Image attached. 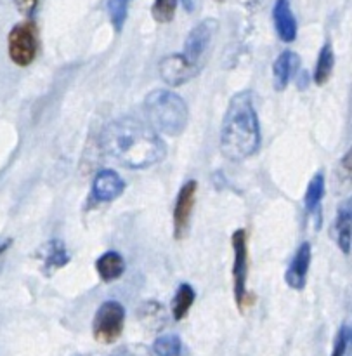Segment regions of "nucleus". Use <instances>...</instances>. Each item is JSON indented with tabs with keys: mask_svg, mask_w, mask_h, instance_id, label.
Returning a JSON list of instances; mask_svg holds the SVG:
<instances>
[{
	"mask_svg": "<svg viewBox=\"0 0 352 356\" xmlns=\"http://www.w3.org/2000/svg\"><path fill=\"white\" fill-rule=\"evenodd\" d=\"M103 152L127 169H148L167 155L165 143L146 122L120 117L103 129L99 138Z\"/></svg>",
	"mask_w": 352,
	"mask_h": 356,
	"instance_id": "nucleus-1",
	"label": "nucleus"
},
{
	"mask_svg": "<svg viewBox=\"0 0 352 356\" xmlns=\"http://www.w3.org/2000/svg\"><path fill=\"white\" fill-rule=\"evenodd\" d=\"M260 148V124L253 97L240 92L231 97L221 129L222 155L233 162H242L255 155Z\"/></svg>",
	"mask_w": 352,
	"mask_h": 356,
	"instance_id": "nucleus-2",
	"label": "nucleus"
},
{
	"mask_svg": "<svg viewBox=\"0 0 352 356\" xmlns=\"http://www.w3.org/2000/svg\"><path fill=\"white\" fill-rule=\"evenodd\" d=\"M144 111L148 115L149 125L156 132L177 138L183 134L190 120L187 104L179 94L165 89H156L146 96Z\"/></svg>",
	"mask_w": 352,
	"mask_h": 356,
	"instance_id": "nucleus-3",
	"label": "nucleus"
},
{
	"mask_svg": "<svg viewBox=\"0 0 352 356\" xmlns=\"http://www.w3.org/2000/svg\"><path fill=\"white\" fill-rule=\"evenodd\" d=\"M7 52L14 65L30 66L38 52V30L31 19L14 24L7 37Z\"/></svg>",
	"mask_w": 352,
	"mask_h": 356,
	"instance_id": "nucleus-4",
	"label": "nucleus"
},
{
	"mask_svg": "<svg viewBox=\"0 0 352 356\" xmlns=\"http://www.w3.org/2000/svg\"><path fill=\"white\" fill-rule=\"evenodd\" d=\"M125 327V308L118 301H104L92 322V336L101 344H113Z\"/></svg>",
	"mask_w": 352,
	"mask_h": 356,
	"instance_id": "nucleus-5",
	"label": "nucleus"
},
{
	"mask_svg": "<svg viewBox=\"0 0 352 356\" xmlns=\"http://www.w3.org/2000/svg\"><path fill=\"white\" fill-rule=\"evenodd\" d=\"M233 252H235V263H233V287H235L236 306L243 312L249 302V291H246V280H249V243H246L245 229H236L233 233Z\"/></svg>",
	"mask_w": 352,
	"mask_h": 356,
	"instance_id": "nucleus-6",
	"label": "nucleus"
},
{
	"mask_svg": "<svg viewBox=\"0 0 352 356\" xmlns=\"http://www.w3.org/2000/svg\"><path fill=\"white\" fill-rule=\"evenodd\" d=\"M217 30H219L217 19H214V17H207V19L200 21V23L190 31L186 42H184L183 56L191 63V65L196 66L198 70H200L201 65L205 63L208 47H210Z\"/></svg>",
	"mask_w": 352,
	"mask_h": 356,
	"instance_id": "nucleus-7",
	"label": "nucleus"
},
{
	"mask_svg": "<svg viewBox=\"0 0 352 356\" xmlns=\"http://www.w3.org/2000/svg\"><path fill=\"white\" fill-rule=\"evenodd\" d=\"M198 183L190 179L183 184L177 195L176 207H174V235L177 240H183L187 235L191 226V216H193L194 204H196Z\"/></svg>",
	"mask_w": 352,
	"mask_h": 356,
	"instance_id": "nucleus-8",
	"label": "nucleus"
},
{
	"mask_svg": "<svg viewBox=\"0 0 352 356\" xmlns=\"http://www.w3.org/2000/svg\"><path fill=\"white\" fill-rule=\"evenodd\" d=\"M160 76L165 83L172 87H179L183 83L190 82L193 76L198 75L200 70L191 65L183 54H170L160 61Z\"/></svg>",
	"mask_w": 352,
	"mask_h": 356,
	"instance_id": "nucleus-9",
	"label": "nucleus"
},
{
	"mask_svg": "<svg viewBox=\"0 0 352 356\" xmlns=\"http://www.w3.org/2000/svg\"><path fill=\"white\" fill-rule=\"evenodd\" d=\"M311 259H312L311 243L304 242L301 247H299L297 252L294 254V257H292L290 264H288L287 268V273H285V282L288 284V287L294 289V291H304L305 284H308Z\"/></svg>",
	"mask_w": 352,
	"mask_h": 356,
	"instance_id": "nucleus-10",
	"label": "nucleus"
},
{
	"mask_svg": "<svg viewBox=\"0 0 352 356\" xmlns=\"http://www.w3.org/2000/svg\"><path fill=\"white\" fill-rule=\"evenodd\" d=\"M125 190V181L113 169H103L96 174L92 183V197L101 204L117 200Z\"/></svg>",
	"mask_w": 352,
	"mask_h": 356,
	"instance_id": "nucleus-11",
	"label": "nucleus"
},
{
	"mask_svg": "<svg viewBox=\"0 0 352 356\" xmlns=\"http://www.w3.org/2000/svg\"><path fill=\"white\" fill-rule=\"evenodd\" d=\"M273 19L281 40L288 44L297 38V19H295L288 0H276L273 9Z\"/></svg>",
	"mask_w": 352,
	"mask_h": 356,
	"instance_id": "nucleus-12",
	"label": "nucleus"
},
{
	"mask_svg": "<svg viewBox=\"0 0 352 356\" xmlns=\"http://www.w3.org/2000/svg\"><path fill=\"white\" fill-rule=\"evenodd\" d=\"M301 65V58L295 54L294 51H283L276 58L273 65V79H274V89L285 90L290 83L292 76L299 70Z\"/></svg>",
	"mask_w": 352,
	"mask_h": 356,
	"instance_id": "nucleus-13",
	"label": "nucleus"
},
{
	"mask_svg": "<svg viewBox=\"0 0 352 356\" xmlns=\"http://www.w3.org/2000/svg\"><path fill=\"white\" fill-rule=\"evenodd\" d=\"M40 261L44 273L51 275L69 263V254L61 240H49L45 245H42Z\"/></svg>",
	"mask_w": 352,
	"mask_h": 356,
	"instance_id": "nucleus-14",
	"label": "nucleus"
},
{
	"mask_svg": "<svg viewBox=\"0 0 352 356\" xmlns=\"http://www.w3.org/2000/svg\"><path fill=\"white\" fill-rule=\"evenodd\" d=\"M352 207L351 198L339 205L337 209L335 221H333V233H335L337 245L340 247L344 254L351 252V222H352Z\"/></svg>",
	"mask_w": 352,
	"mask_h": 356,
	"instance_id": "nucleus-15",
	"label": "nucleus"
},
{
	"mask_svg": "<svg viewBox=\"0 0 352 356\" xmlns=\"http://www.w3.org/2000/svg\"><path fill=\"white\" fill-rule=\"evenodd\" d=\"M96 271L101 280L106 282V284L118 280L125 273L124 257L118 252H115V250H108L103 256L97 257Z\"/></svg>",
	"mask_w": 352,
	"mask_h": 356,
	"instance_id": "nucleus-16",
	"label": "nucleus"
},
{
	"mask_svg": "<svg viewBox=\"0 0 352 356\" xmlns=\"http://www.w3.org/2000/svg\"><path fill=\"white\" fill-rule=\"evenodd\" d=\"M333 68H335V52H333V47L330 42H326L321 47L318 56V63H316L315 70V82L318 86H325L326 82L332 76Z\"/></svg>",
	"mask_w": 352,
	"mask_h": 356,
	"instance_id": "nucleus-17",
	"label": "nucleus"
},
{
	"mask_svg": "<svg viewBox=\"0 0 352 356\" xmlns=\"http://www.w3.org/2000/svg\"><path fill=\"white\" fill-rule=\"evenodd\" d=\"M194 299H196L194 289L191 287L190 284H181L172 301V316L176 322H181L183 318H186L187 312H190L191 306H193Z\"/></svg>",
	"mask_w": 352,
	"mask_h": 356,
	"instance_id": "nucleus-18",
	"label": "nucleus"
},
{
	"mask_svg": "<svg viewBox=\"0 0 352 356\" xmlns=\"http://www.w3.org/2000/svg\"><path fill=\"white\" fill-rule=\"evenodd\" d=\"M323 197H325V174L318 172L315 174V177H312L308 184V191H305L304 197L305 211H308L309 214L318 211L319 204L323 202Z\"/></svg>",
	"mask_w": 352,
	"mask_h": 356,
	"instance_id": "nucleus-19",
	"label": "nucleus"
},
{
	"mask_svg": "<svg viewBox=\"0 0 352 356\" xmlns=\"http://www.w3.org/2000/svg\"><path fill=\"white\" fill-rule=\"evenodd\" d=\"M153 353L156 356H181L183 355V341L177 334L160 336L153 344Z\"/></svg>",
	"mask_w": 352,
	"mask_h": 356,
	"instance_id": "nucleus-20",
	"label": "nucleus"
},
{
	"mask_svg": "<svg viewBox=\"0 0 352 356\" xmlns=\"http://www.w3.org/2000/svg\"><path fill=\"white\" fill-rule=\"evenodd\" d=\"M139 320H142L149 329L156 330L163 325V322H165V312H163V308L158 302L151 301L139 309Z\"/></svg>",
	"mask_w": 352,
	"mask_h": 356,
	"instance_id": "nucleus-21",
	"label": "nucleus"
},
{
	"mask_svg": "<svg viewBox=\"0 0 352 356\" xmlns=\"http://www.w3.org/2000/svg\"><path fill=\"white\" fill-rule=\"evenodd\" d=\"M177 0H155L151 7L153 19L158 23H170L176 16Z\"/></svg>",
	"mask_w": 352,
	"mask_h": 356,
	"instance_id": "nucleus-22",
	"label": "nucleus"
},
{
	"mask_svg": "<svg viewBox=\"0 0 352 356\" xmlns=\"http://www.w3.org/2000/svg\"><path fill=\"white\" fill-rule=\"evenodd\" d=\"M128 2L131 0H108V13H110L111 24L117 31H120L127 21Z\"/></svg>",
	"mask_w": 352,
	"mask_h": 356,
	"instance_id": "nucleus-23",
	"label": "nucleus"
},
{
	"mask_svg": "<svg viewBox=\"0 0 352 356\" xmlns=\"http://www.w3.org/2000/svg\"><path fill=\"white\" fill-rule=\"evenodd\" d=\"M351 337H352L351 325L344 323V325L339 329V334H337V337H335V343H333L332 356L351 355Z\"/></svg>",
	"mask_w": 352,
	"mask_h": 356,
	"instance_id": "nucleus-24",
	"label": "nucleus"
},
{
	"mask_svg": "<svg viewBox=\"0 0 352 356\" xmlns=\"http://www.w3.org/2000/svg\"><path fill=\"white\" fill-rule=\"evenodd\" d=\"M110 356H153L144 344H125L115 350Z\"/></svg>",
	"mask_w": 352,
	"mask_h": 356,
	"instance_id": "nucleus-25",
	"label": "nucleus"
},
{
	"mask_svg": "<svg viewBox=\"0 0 352 356\" xmlns=\"http://www.w3.org/2000/svg\"><path fill=\"white\" fill-rule=\"evenodd\" d=\"M14 3H16L17 10H19L21 14L31 17L33 16L35 10H37L38 0H14Z\"/></svg>",
	"mask_w": 352,
	"mask_h": 356,
	"instance_id": "nucleus-26",
	"label": "nucleus"
}]
</instances>
